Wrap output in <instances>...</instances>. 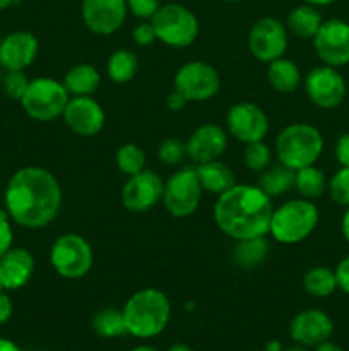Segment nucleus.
<instances>
[{
    "mask_svg": "<svg viewBox=\"0 0 349 351\" xmlns=\"http://www.w3.org/2000/svg\"><path fill=\"white\" fill-rule=\"evenodd\" d=\"M334 271L335 280H337V288L349 295V256H346Z\"/></svg>",
    "mask_w": 349,
    "mask_h": 351,
    "instance_id": "nucleus-40",
    "label": "nucleus"
},
{
    "mask_svg": "<svg viewBox=\"0 0 349 351\" xmlns=\"http://www.w3.org/2000/svg\"><path fill=\"white\" fill-rule=\"evenodd\" d=\"M270 154L269 146L263 141H257V143L245 144L243 149V161H245L246 168L252 171H263L269 168L270 165Z\"/></svg>",
    "mask_w": 349,
    "mask_h": 351,
    "instance_id": "nucleus-33",
    "label": "nucleus"
},
{
    "mask_svg": "<svg viewBox=\"0 0 349 351\" xmlns=\"http://www.w3.org/2000/svg\"><path fill=\"white\" fill-rule=\"evenodd\" d=\"M139 69V60H137L135 53L127 48H120L115 50L108 58L106 64V71H108V77L112 79L115 84H127L132 81Z\"/></svg>",
    "mask_w": 349,
    "mask_h": 351,
    "instance_id": "nucleus-26",
    "label": "nucleus"
},
{
    "mask_svg": "<svg viewBox=\"0 0 349 351\" xmlns=\"http://www.w3.org/2000/svg\"><path fill=\"white\" fill-rule=\"evenodd\" d=\"M68 99L70 95L64 82L51 77H36L29 81L21 105L26 115L36 122H51L64 115Z\"/></svg>",
    "mask_w": 349,
    "mask_h": 351,
    "instance_id": "nucleus-7",
    "label": "nucleus"
},
{
    "mask_svg": "<svg viewBox=\"0 0 349 351\" xmlns=\"http://www.w3.org/2000/svg\"><path fill=\"white\" fill-rule=\"evenodd\" d=\"M3 72H5V71H3V69H2V67H0V84H2V79H3Z\"/></svg>",
    "mask_w": 349,
    "mask_h": 351,
    "instance_id": "nucleus-53",
    "label": "nucleus"
},
{
    "mask_svg": "<svg viewBox=\"0 0 349 351\" xmlns=\"http://www.w3.org/2000/svg\"><path fill=\"white\" fill-rule=\"evenodd\" d=\"M318 209L308 199H293L274 209L269 233L276 242L294 245L313 233L318 225Z\"/></svg>",
    "mask_w": 349,
    "mask_h": 351,
    "instance_id": "nucleus-5",
    "label": "nucleus"
},
{
    "mask_svg": "<svg viewBox=\"0 0 349 351\" xmlns=\"http://www.w3.org/2000/svg\"><path fill=\"white\" fill-rule=\"evenodd\" d=\"M187 103L188 99L181 93H178L177 89L173 93H170V96L166 98V106L171 112H180V110H183L187 106Z\"/></svg>",
    "mask_w": 349,
    "mask_h": 351,
    "instance_id": "nucleus-43",
    "label": "nucleus"
},
{
    "mask_svg": "<svg viewBox=\"0 0 349 351\" xmlns=\"http://www.w3.org/2000/svg\"><path fill=\"white\" fill-rule=\"evenodd\" d=\"M267 79L274 91L291 95L296 91L301 84V72L298 65L289 58L279 57L276 60L269 62L267 69Z\"/></svg>",
    "mask_w": 349,
    "mask_h": 351,
    "instance_id": "nucleus-23",
    "label": "nucleus"
},
{
    "mask_svg": "<svg viewBox=\"0 0 349 351\" xmlns=\"http://www.w3.org/2000/svg\"><path fill=\"white\" fill-rule=\"evenodd\" d=\"M283 351H308V350L305 348V346H301V345H294V346H289V348H286Z\"/></svg>",
    "mask_w": 349,
    "mask_h": 351,
    "instance_id": "nucleus-51",
    "label": "nucleus"
},
{
    "mask_svg": "<svg viewBox=\"0 0 349 351\" xmlns=\"http://www.w3.org/2000/svg\"><path fill=\"white\" fill-rule=\"evenodd\" d=\"M156 38L173 48L190 47L198 36L197 16L181 3H163L151 17Z\"/></svg>",
    "mask_w": 349,
    "mask_h": 351,
    "instance_id": "nucleus-6",
    "label": "nucleus"
},
{
    "mask_svg": "<svg viewBox=\"0 0 349 351\" xmlns=\"http://www.w3.org/2000/svg\"><path fill=\"white\" fill-rule=\"evenodd\" d=\"M0 41H2V33H0Z\"/></svg>",
    "mask_w": 349,
    "mask_h": 351,
    "instance_id": "nucleus-56",
    "label": "nucleus"
},
{
    "mask_svg": "<svg viewBox=\"0 0 349 351\" xmlns=\"http://www.w3.org/2000/svg\"><path fill=\"white\" fill-rule=\"evenodd\" d=\"M195 171H197L202 191L218 195V197L236 185L235 173L231 171V168L219 160L197 165Z\"/></svg>",
    "mask_w": 349,
    "mask_h": 351,
    "instance_id": "nucleus-22",
    "label": "nucleus"
},
{
    "mask_svg": "<svg viewBox=\"0 0 349 351\" xmlns=\"http://www.w3.org/2000/svg\"><path fill=\"white\" fill-rule=\"evenodd\" d=\"M294 173H296V171L284 167V165L270 167L267 168V170H263L259 182V187L262 189L269 197L283 195L294 187Z\"/></svg>",
    "mask_w": 349,
    "mask_h": 351,
    "instance_id": "nucleus-31",
    "label": "nucleus"
},
{
    "mask_svg": "<svg viewBox=\"0 0 349 351\" xmlns=\"http://www.w3.org/2000/svg\"><path fill=\"white\" fill-rule=\"evenodd\" d=\"M115 161L118 170L129 177L146 170V153L137 144H123L116 151Z\"/></svg>",
    "mask_w": 349,
    "mask_h": 351,
    "instance_id": "nucleus-32",
    "label": "nucleus"
},
{
    "mask_svg": "<svg viewBox=\"0 0 349 351\" xmlns=\"http://www.w3.org/2000/svg\"><path fill=\"white\" fill-rule=\"evenodd\" d=\"M257 351H266V350H257Z\"/></svg>",
    "mask_w": 349,
    "mask_h": 351,
    "instance_id": "nucleus-57",
    "label": "nucleus"
},
{
    "mask_svg": "<svg viewBox=\"0 0 349 351\" xmlns=\"http://www.w3.org/2000/svg\"><path fill=\"white\" fill-rule=\"evenodd\" d=\"M335 0H305V3L308 5H313V7H324V5H331L334 3Z\"/></svg>",
    "mask_w": 349,
    "mask_h": 351,
    "instance_id": "nucleus-47",
    "label": "nucleus"
},
{
    "mask_svg": "<svg viewBox=\"0 0 349 351\" xmlns=\"http://www.w3.org/2000/svg\"><path fill=\"white\" fill-rule=\"evenodd\" d=\"M335 158L341 167L349 168V132L339 137L337 144H335Z\"/></svg>",
    "mask_w": 349,
    "mask_h": 351,
    "instance_id": "nucleus-41",
    "label": "nucleus"
},
{
    "mask_svg": "<svg viewBox=\"0 0 349 351\" xmlns=\"http://www.w3.org/2000/svg\"><path fill=\"white\" fill-rule=\"evenodd\" d=\"M5 211L24 228H43L57 218L62 206V189L51 171L24 167L10 177L3 194Z\"/></svg>",
    "mask_w": 349,
    "mask_h": 351,
    "instance_id": "nucleus-1",
    "label": "nucleus"
},
{
    "mask_svg": "<svg viewBox=\"0 0 349 351\" xmlns=\"http://www.w3.org/2000/svg\"><path fill=\"white\" fill-rule=\"evenodd\" d=\"M313 47L324 65L344 67L349 64V23L342 19L324 21L313 36Z\"/></svg>",
    "mask_w": 349,
    "mask_h": 351,
    "instance_id": "nucleus-12",
    "label": "nucleus"
},
{
    "mask_svg": "<svg viewBox=\"0 0 349 351\" xmlns=\"http://www.w3.org/2000/svg\"><path fill=\"white\" fill-rule=\"evenodd\" d=\"M14 0H0V10H5L7 7H10Z\"/></svg>",
    "mask_w": 349,
    "mask_h": 351,
    "instance_id": "nucleus-52",
    "label": "nucleus"
},
{
    "mask_svg": "<svg viewBox=\"0 0 349 351\" xmlns=\"http://www.w3.org/2000/svg\"><path fill=\"white\" fill-rule=\"evenodd\" d=\"M132 38L139 47H149L157 40L156 31H154L151 21H142V23L137 24L132 31Z\"/></svg>",
    "mask_w": 349,
    "mask_h": 351,
    "instance_id": "nucleus-38",
    "label": "nucleus"
},
{
    "mask_svg": "<svg viewBox=\"0 0 349 351\" xmlns=\"http://www.w3.org/2000/svg\"><path fill=\"white\" fill-rule=\"evenodd\" d=\"M272 213V202L262 189L236 184L218 197L214 221L229 239H257L269 233Z\"/></svg>",
    "mask_w": 349,
    "mask_h": 351,
    "instance_id": "nucleus-2",
    "label": "nucleus"
},
{
    "mask_svg": "<svg viewBox=\"0 0 349 351\" xmlns=\"http://www.w3.org/2000/svg\"><path fill=\"white\" fill-rule=\"evenodd\" d=\"M0 290H3V288H2V283H0Z\"/></svg>",
    "mask_w": 349,
    "mask_h": 351,
    "instance_id": "nucleus-55",
    "label": "nucleus"
},
{
    "mask_svg": "<svg viewBox=\"0 0 349 351\" xmlns=\"http://www.w3.org/2000/svg\"><path fill=\"white\" fill-rule=\"evenodd\" d=\"M221 88L219 72L207 62L194 60L181 65L174 74V89L188 101H205L214 98Z\"/></svg>",
    "mask_w": 349,
    "mask_h": 351,
    "instance_id": "nucleus-10",
    "label": "nucleus"
},
{
    "mask_svg": "<svg viewBox=\"0 0 349 351\" xmlns=\"http://www.w3.org/2000/svg\"><path fill=\"white\" fill-rule=\"evenodd\" d=\"M65 125L81 137H92L105 127L106 115L92 96H72L64 110Z\"/></svg>",
    "mask_w": 349,
    "mask_h": 351,
    "instance_id": "nucleus-17",
    "label": "nucleus"
},
{
    "mask_svg": "<svg viewBox=\"0 0 349 351\" xmlns=\"http://www.w3.org/2000/svg\"><path fill=\"white\" fill-rule=\"evenodd\" d=\"M161 5H163L161 0H127L130 12L142 21H151Z\"/></svg>",
    "mask_w": 349,
    "mask_h": 351,
    "instance_id": "nucleus-37",
    "label": "nucleus"
},
{
    "mask_svg": "<svg viewBox=\"0 0 349 351\" xmlns=\"http://www.w3.org/2000/svg\"><path fill=\"white\" fill-rule=\"evenodd\" d=\"M287 48V31L276 17H262L248 33V50L257 60L272 62L283 57Z\"/></svg>",
    "mask_w": 349,
    "mask_h": 351,
    "instance_id": "nucleus-13",
    "label": "nucleus"
},
{
    "mask_svg": "<svg viewBox=\"0 0 349 351\" xmlns=\"http://www.w3.org/2000/svg\"><path fill=\"white\" fill-rule=\"evenodd\" d=\"M267 254H269V243L266 237H257V239L236 240L233 259L242 267H255L266 261Z\"/></svg>",
    "mask_w": 349,
    "mask_h": 351,
    "instance_id": "nucleus-29",
    "label": "nucleus"
},
{
    "mask_svg": "<svg viewBox=\"0 0 349 351\" xmlns=\"http://www.w3.org/2000/svg\"><path fill=\"white\" fill-rule=\"evenodd\" d=\"M185 156H187V144L181 143L180 139L170 137V139H164L157 147V158L168 167L180 165Z\"/></svg>",
    "mask_w": 349,
    "mask_h": 351,
    "instance_id": "nucleus-36",
    "label": "nucleus"
},
{
    "mask_svg": "<svg viewBox=\"0 0 349 351\" xmlns=\"http://www.w3.org/2000/svg\"><path fill=\"white\" fill-rule=\"evenodd\" d=\"M101 75L98 69L89 64H77L67 71L64 86L70 96H92L99 88Z\"/></svg>",
    "mask_w": 349,
    "mask_h": 351,
    "instance_id": "nucleus-24",
    "label": "nucleus"
},
{
    "mask_svg": "<svg viewBox=\"0 0 349 351\" xmlns=\"http://www.w3.org/2000/svg\"><path fill=\"white\" fill-rule=\"evenodd\" d=\"M266 351H283V345H281L279 341H269L266 345V348H263Z\"/></svg>",
    "mask_w": 349,
    "mask_h": 351,
    "instance_id": "nucleus-48",
    "label": "nucleus"
},
{
    "mask_svg": "<svg viewBox=\"0 0 349 351\" xmlns=\"http://www.w3.org/2000/svg\"><path fill=\"white\" fill-rule=\"evenodd\" d=\"M327 191L331 194L332 201L339 206H349V168L341 167V170L332 175L331 182L327 185Z\"/></svg>",
    "mask_w": 349,
    "mask_h": 351,
    "instance_id": "nucleus-35",
    "label": "nucleus"
},
{
    "mask_svg": "<svg viewBox=\"0 0 349 351\" xmlns=\"http://www.w3.org/2000/svg\"><path fill=\"white\" fill-rule=\"evenodd\" d=\"M341 228H342V235H344L346 242L349 243V206H348V209H346L344 216H342Z\"/></svg>",
    "mask_w": 349,
    "mask_h": 351,
    "instance_id": "nucleus-46",
    "label": "nucleus"
},
{
    "mask_svg": "<svg viewBox=\"0 0 349 351\" xmlns=\"http://www.w3.org/2000/svg\"><path fill=\"white\" fill-rule=\"evenodd\" d=\"M315 351H344L341 348L339 345H335V343H332L331 339L328 341H324L322 345L315 346Z\"/></svg>",
    "mask_w": 349,
    "mask_h": 351,
    "instance_id": "nucleus-45",
    "label": "nucleus"
},
{
    "mask_svg": "<svg viewBox=\"0 0 349 351\" xmlns=\"http://www.w3.org/2000/svg\"><path fill=\"white\" fill-rule=\"evenodd\" d=\"M0 351H23L14 341L7 338H0Z\"/></svg>",
    "mask_w": 349,
    "mask_h": 351,
    "instance_id": "nucleus-44",
    "label": "nucleus"
},
{
    "mask_svg": "<svg viewBox=\"0 0 349 351\" xmlns=\"http://www.w3.org/2000/svg\"><path fill=\"white\" fill-rule=\"evenodd\" d=\"M228 132L243 144L263 141L269 132V119L259 105L250 101L236 103L226 115Z\"/></svg>",
    "mask_w": 349,
    "mask_h": 351,
    "instance_id": "nucleus-14",
    "label": "nucleus"
},
{
    "mask_svg": "<svg viewBox=\"0 0 349 351\" xmlns=\"http://www.w3.org/2000/svg\"><path fill=\"white\" fill-rule=\"evenodd\" d=\"M130 351H159L156 348H153V346H147V345H140V346H135V348H132Z\"/></svg>",
    "mask_w": 349,
    "mask_h": 351,
    "instance_id": "nucleus-50",
    "label": "nucleus"
},
{
    "mask_svg": "<svg viewBox=\"0 0 349 351\" xmlns=\"http://www.w3.org/2000/svg\"><path fill=\"white\" fill-rule=\"evenodd\" d=\"M322 23H324L322 14L308 3L294 7L287 16V27L294 36L301 38V40H313L317 31L320 29Z\"/></svg>",
    "mask_w": 349,
    "mask_h": 351,
    "instance_id": "nucleus-25",
    "label": "nucleus"
},
{
    "mask_svg": "<svg viewBox=\"0 0 349 351\" xmlns=\"http://www.w3.org/2000/svg\"><path fill=\"white\" fill-rule=\"evenodd\" d=\"M34 271V257L26 249H10L0 257V283L7 291L21 290L29 283Z\"/></svg>",
    "mask_w": 349,
    "mask_h": 351,
    "instance_id": "nucleus-21",
    "label": "nucleus"
},
{
    "mask_svg": "<svg viewBox=\"0 0 349 351\" xmlns=\"http://www.w3.org/2000/svg\"><path fill=\"white\" fill-rule=\"evenodd\" d=\"M202 192L197 171L194 168H181L164 184L163 204L173 218H188L197 211Z\"/></svg>",
    "mask_w": 349,
    "mask_h": 351,
    "instance_id": "nucleus-9",
    "label": "nucleus"
},
{
    "mask_svg": "<svg viewBox=\"0 0 349 351\" xmlns=\"http://www.w3.org/2000/svg\"><path fill=\"white\" fill-rule=\"evenodd\" d=\"M127 0H82L81 14L91 33L108 36L123 26L127 17Z\"/></svg>",
    "mask_w": 349,
    "mask_h": 351,
    "instance_id": "nucleus-16",
    "label": "nucleus"
},
{
    "mask_svg": "<svg viewBox=\"0 0 349 351\" xmlns=\"http://www.w3.org/2000/svg\"><path fill=\"white\" fill-rule=\"evenodd\" d=\"M332 332H334V322L331 315L318 308L298 312L289 324L291 339L305 348H315L324 341H328Z\"/></svg>",
    "mask_w": 349,
    "mask_h": 351,
    "instance_id": "nucleus-18",
    "label": "nucleus"
},
{
    "mask_svg": "<svg viewBox=\"0 0 349 351\" xmlns=\"http://www.w3.org/2000/svg\"><path fill=\"white\" fill-rule=\"evenodd\" d=\"M12 300L7 293H3V290H0V326L9 322V319L12 317Z\"/></svg>",
    "mask_w": 349,
    "mask_h": 351,
    "instance_id": "nucleus-42",
    "label": "nucleus"
},
{
    "mask_svg": "<svg viewBox=\"0 0 349 351\" xmlns=\"http://www.w3.org/2000/svg\"><path fill=\"white\" fill-rule=\"evenodd\" d=\"M36 36L29 31H14L0 41V67L3 71H26L38 57Z\"/></svg>",
    "mask_w": 349,
    "mask_h": 351,
    "instance_id": "nucleus-19",
    "label": "nucleus"
},
{
    "mask_svg": "<svg viewBox=\"0 0 349 351\" xmlns=\"http://www.w3.org/2000/svg\"><path fill=\"white\" fill-rule=\"evenodd\" d=\"M222 2H240V0H222Z\"/></svg>",
    "mask_w": 349,
    "mask_h": 351,
    "instance_id": "nucleus-54",
    "label": "nucleus"
},
{
    "mask_svg": "<svg viewBox=\"0 0 349 351\" xmlns=\"http://www.w3.org/2000/svg\"><path fill=\"white\" fill-rule=\"evenodd\" d=\"M127 332L133 338H156L166 329L171 317L170 298L156 288L135 291L122 308Z\"/></svg>",
    "mask_w": 349,
    "mask_h": 351,
    "instance_id": "nucleus-3",
    "label": "nucleus"
},
{
    "mask_svg": "<svg viewBox=\"0 0 349 351\" xmlns=\"http://www.w3.org/2000/svg\"><path fill=\"white\" fill-rule=\"evenodd\" d=\"M14 233L10 226V218L7 211H0V257L12 249Z\"/></svg>",
    "mask_w": 349,
    "mask_h": 351,
    "instance_id": "nucleus-39",
    "label": "nucleus"
},
{
    "mask_svg": "<svg viewBox=\"0 0 349 351\" xmlns=\"http://www.w3.org/2000/svg\"><path fill=\"white\" fill-rule=\"evenodd\" d=\"M92 331L105 339L120 338V336L129 335L125 328V319L123 312L115 307H106L96 312L91 321Z\"/></svg>",
    "mask_w": 349,
    "mask_h": 351,
    "instance_id": "nucleus-27",
    "label": "nucleus"
},
{
    "mask_svg": "<svg viewBox=\"0 0 349 351\" xmlns=\"http://www.w3.org/2000/svg\"><path fill=\"white\" fill-rule=\"evenodd\" d=\"M29 86V79L24 74V71H7L3 72V79L0 88L3 89V95L10 99L21 101Z\"/></svg>",
    "mask_w": 349,
    "mask_h": 351,
    "instance_id": "nucleus-34",
    "label": "nucleus"
},
{
    "mask_svg": "<svg viewBox=\"0 0 349 351\" xmlns=\"http://www.w3.org/2000/svg\"><path fill=\"white\" fill-rule=\"evenodd\" d=\"M346 81L331 65H318L305 77V93L315 106L324 110L337 108L346 98Z\"/></svg>",
    "mask_w": 349,
    "mask_h": 351,
    "instance_id": "nucleus-11",
    "label": "nucleus"
},
{
    "mask_svg": "<svg viewBox=\"0 0 349 351\" xmlns=\"http://www.w3.org/2000/svg\"><path fill=\"white\" fill-rule=\"evenodd\" d=\"M228 146V134L216 123H204L192 132L187 141V156L194 163L219 160Z\"/></svg>",
    "mask_w": 349,
    "mask_h": 351,
    "instance_id": "nucleus-20",
    "label": "nucleus"
},
{
    "mask_svg": "<svg viewBox=\"0 0 349 351\" xmlns=\"http://www.w3.org/2000/svg\"><path fill=\"white\" fill-rule=\"evenodd\" d=\"M168 351H194L190 348L188 345H185V343H177V345H171Z\"/></svg>",
    "mask_w": 349,
    "mask_h": 351,
    "instance_id": "nucleus-49",
    "label": "nucleus"
},
{
    "mask_svg": "<svg viewBox=\"0 0 349 351\" xmlns=\"http://www.w3.org/2000/svg\"><path fill=\"white\" fill-rule=\"evenodd\" d=\"M303 287L308 295L315 298H327L337 290L335 271L325 266H315L303 276Z\"/></svg>",
    "mask_w": 349,
    "mask_h": 351,
    "instance_id": "nucleus-28",
    "label": "nucleus"
},
{
    "mask_svg": "<svg viewBox=\"0 0 349 351\" xmlns=\"http://www.w3.org/2000/svg\"><path fill=\"white\" fill-rule=\"evenodd\" d=\"M276 151L281 165L296 171L315 165L324 151V137L310 123H291L277 136Z\"/></svg>",
    "mask_w": 349,
    "mask_h": 351,
    "instance_id": "nucleus-4",
    "label": "nucleus"
},
{
    "mask_svg": "<svg viewBox=\"0 0 349 351\" xmlns=\"http://www.w3.org/2000/svg\"><path fill=\"white\" fill-rule=\"evenodd\" d=\"M50 263L58 276L65 280H81L91 271L94 256L84 237L77 233H65L51 245Z\"/></svg>",
    "mask_w": 349,
    "mask_h": 351,
    "instance_id": "nucleus-8",
    "label": "nucleus"
},
{
    "mask_svg": "<svg viewBox=\"0 0 349 351\" xmlns=\"http://www.w3.org/2000/svg\"><path fill=\"white\" fill-rule=\"evenodd\" d=\"M164 182L153 170H142L129 177L122 189V202L129 211L144 213L163 199Z\"/></svg>",
    "mask_w": 349,
    "mask_h": 351,
    "instance_id": "nucleus-15",
    "label": "nucleus"
},
{
    "mask_svg": "<svg viewBox=\"0 0 349 351\" xmlns=\"http://www.w3.org/2000/svg\"><path fill=\"white\" fill-rule=\"evenodd\" d=\"M327 185L324 171L315 165L300 168L294 173V189L300 192L301 197L308 199V201L324 195V192L327 191Z\"/></svg>",
    "mask_w": 349,
    "mask_h": 351,
    "instance_id": "nucleus-30",
    "label": "nucleus"
}]
</instances>
